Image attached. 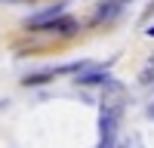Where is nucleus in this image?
I'll list each match as a JSON object with an SVG mask.
<instances>
[{
    "instance_id": "7ed1b4c3",
    "label": "nucleus",
    "mask_w": 154,
    "mask_h": 148,
    "mask_svg": "<svg viewBox=\"0 0 154 148\" xmlns=\"http://www.w3.org/2000/svg\"><path fill=\"white\" fill-rule=\"evenodd\" d=\"M43 31H53V34H56V31H59V34H74V31H77V19H71V16H59L56 22H49Z\"/></svg>"
},
{
    "instance_id": "f257e3e1",
    "label": "nucleus",
    "mask_w": 154,
    "mask_h": 148,
    "mask_svg": "<svg viewBox=\"0 0 154 148\" xmlns=\"http://www.w3.org/2000/svg\"><path fill=\"white\" fill-rule=\"evenodd\" d=\"M120 90H114L111 99L102 102V114H99V148H114V139H117V127H120Z\"/></svg>"
},
{
    "instance_id": "39448f33",
    "label": "nucleus",
    "mask_w": 154,
    "mask_h": 148,
    "mask_svg": "<svg viewBox=\"0 0 154 148\" xmlns=\"http://www.w3.org/2000/svg\"><path fill=\"white\" fill-rule=\"evenodd\" d=\"M148 34H151V37H154V25H151V28H148Z\"/></svg>"
},
{
    "instance_id": "20e7f679",
    "label": "nucleus",
    "mask_w": 154,
    "mask_h": 148,
    "mask_svg": "<svg viewBox=\"0 0 154 148\" xmlns=\"http://www.w3.org/2000/svg\"><path fill=\"white\" fill-rule=\"evenodd\" d=\"M148 117H154V102H151V108H148Z\"/></svg>"
},
{
    "instance_id": "f03ea898",
    "label": "nucleus",
    "mask_w": 154,
    "mask_h": 148,
    "mask_svg": "<svg viewBox=\"0 0 154 148\" xmlns=\"http://www.w3.org/2000/svg\"><path fill=\"white\" fill-rule=\"evenodd\" d=\"M108 68H99V65H86L83 71H77V83H108Z\"/></svg>"
}]
</instances>
